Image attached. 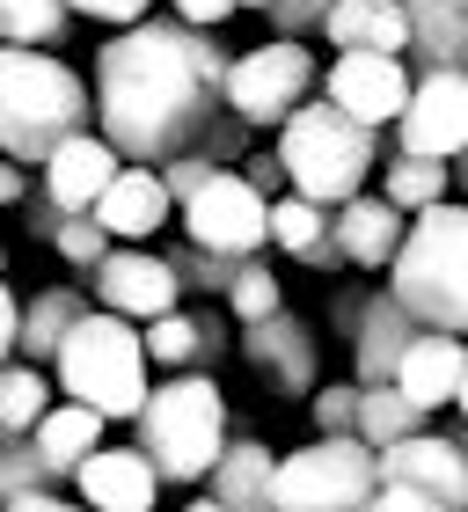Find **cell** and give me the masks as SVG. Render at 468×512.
<instances>
[{
    "label": "cell",
    "instance_id": "6da1fadb",
    "mask_svg": "<svg viewBox=\"0 0 468 512\" xmlns=\"http://www.w3.org/2000/svg\"><path fill=\"white\" fill-rule=\"evenodd\" d=\"M227 44L213 30H191L176 15H139L96 52V132L117 147V161L161 169L176 154L227 161L249 154V125L227 110Z\"/></svg>",
    "mask_w": 468,
    "mask_h": 512
},
{
    "label": "cell",
    "instance_id": "7a4b0ae2",
    "mask_svg": "<svg viewBox=\"0 0 468 512\" xmlns=\"http://www.w3.org/2000/svg\"><path fill=\"white\" fill-rule=\"evenodd\" d=\"M388 293L417 330L468 337V198H439L410 213L403 249L388 256Z\"/></svg>",
    "mask_w": 468,
    "mask_h": 512
},
{
    "label": "cell",
    "instance_id": "3957f363",
    "mask_svg": "<svg viewBox=\"0 0 468 512\" xmlns=\"http://www.w3.org/2000/svg\"><path fill=\"white\" fill-rule=\"evenodd\" d=\"M96 103H88V81L52 52H30V44H0V154L15 169H37L59 139L88 132Z\"/></svg>",
    "mask_w": 468,
    "mask_h": 512
},
{
    "label": "cell",
    "instance_id": "277c9868",
    "mask_svg": "<svg viewBox=\"0 0 468 512\" xmlns=\"http://www.w3.org/2000/svg\"><path fill=\"white\" fill-rule=\"evenodd\" d=\"M278 161H286V191L293 198H308V205H344L351 191H366V176L381 169V132L359 125V118H344V110L330 96H308L293 110L286 125H278Z\"/></svg>",
    "mask_w": 468,
    "mask_h": 512
},
{
    "label": "cell",
    "instance_id": "5b68a950",
    "mask_svg": "<svg viewBox=\"0 0 468 512\" xmlns=\"http://www.w3.org/2000/svg\"><path fill=\"white\" fill-rule=\"evenodd\" d=\"M132 432V447L154 461L161 483H205V469L227 447V395L213 374H169L161 388H147Z\"/></svg>",
    "mask_w": 468,
    "mask_h": 512
},
{
    "label": "cell",
    "instance_id": "8992f818",
    "mask_svg": "<svg viewBox=\"0 0 468 512\" xmlns=\"http://www.w3.org/2000/svg\"><path fill=\"white\" fill-rule=\"evenodd\" d=\"M59 366V388L66 403H88L110 425V417H139V403H147V352H139V322L110 315V308H88L74 330H66V344L52 352Z\"/></svg>",
    "mask_w": 468,
    "mask_h": 512
},
{
    "label": "cell",
    "instance_id": "52a82bcc",
    "mask_svg": "<svg viewBox=\"0 0 468 512\" xmlns=\"http://www.w3.org/2000/svg\"><path fill=\"white\" fill-rule=\"evenodd\" d=\"M381 491V469H373L366 439H315V447H293L271 461V498L278 512H359Z\"/></svg>",
    "mask_w": 468,
    "mask_h": 512
},
{
    "label": "cell",
    "instance_id": "ba28073f",
    "mask_svg": "<svg viewBox=\"0 0 468 512\" xmlns=\"http://www.w3.org/2000/svg\"><path fill=\"white\" fill-rule=\"evenodd\" d=\"M315 52L300 37H271V44H256V52H234L227 59V81H220V96L227 110L242 118L249 132L256 125H286L300 103L315 96Z\"/></svg>",
    "mask_w": 468,
    "mask_h": 512
},
{
    "label": "cell",
    "instance_id": "9c48e42d",
    "mask_svg": "<svg viewBox=\"0 0 468 512\" xmlns=\"http://www.w3.org/2000/svg\"><path fill=\"white\" fill-rule=\"evenodd\" d=\"M264 213H271V198H256L234 169H213L183 198V242L220 249V256H264V242H271Z\"/></svg>",
    "mask_w": 468,
    "mask_h": 512
},
{
    "label": "cell",
    "instance_id": "30bf717a",
    "mask_svg": "<svg viewBox=\"0 0 468 512\" xmlns=\"http://www.w3.org/2000/svg\"><path fill=\"white\" fill-rule=\"evenodd\" d=\"M330 315H337V330L351 337V381H359V388L395 381V359H403L410 337H417V322L403 315V300H395V293H337Z\"/></svg>",
    "mask_w": 468,
    "mask_h": 512
},
{
    "label": "cell",
    "instance_id": "8fae6325",
    "mask_svg": "<svg viewBox=\"0 0 468 512\" xmlns=\"http://www.w3.org/2000/svg\"><path fill=\"white\" fill-rule=\"evenodd\" d=\"M88 300L110 308V315H125V322H154V315H169L183 300V286H176V271H169L161 249H139V242L117 249L110 242V256L88 271Z\"/></svg>",
    "mask_w": 468,
    "mask_h": 512
},
{
    "label": "cell",
    "instance_id": "7c38bea8",
    "mask_svg": "<svg viewBox=\"0 0 468 512\" xmlns=\"http://www.w3.org/2000/svg\"><path fill=\"white\" fill-rule=\"evenodd\" d=\"M468 147V81L461 74H410V103L395 118V154L454 161Z\"/></svg>",
    "mask_w": 468,
    "mask_h": 512
},
{
    "label": "cell",
    "instance_id": "4fadbf2b",
    "mask_svg": "<svg viewBox=\"0 0 468 512\" xmlns=\"http://www.w3.org/2000/svg\"><path fill=\"white\" fill-rule=\"evenodd\" d=\"M242 359H249V374L264 381L271 395H308L322 381L315 330L293 308H271L264 322H242Z\"/></svg>",
    "mask_w": 468,
    "mask_h": 512
},
{
    "label": "cell",
    "instance_id": "5bb4252c",
    "mask_svg": "<svg viewBox=\"0 0 468 512\" xmlns=\"http://www.w3.org/2000/svg\"><path fill=\"white\" fill-rule=\"evenodd\" d=\"M322 96H330L344 118L381 132V125L403 118V103H410V66L388 59V52H337L330 74H322Z\"/></svg>",
    "mask_w": 468,
    "mask_h": 512
},
{
    "label": "cell",
    "instance_id": "9a60e30c",
    "mask_svg": "<svg viewBox=\"0 0 468 512\" xmlns=\"http://www.w3.org/2000/svg\"><path fill=\"white\" fill-rule=\"evenodd\" d=\"M373 469H381V483H410V491H425L432 505H447V512L468 505L461 439H447V432H410V439H395V447L373 454Z\"/></svg>",
    "mask_w": 468,
    "mask_h": 512
},
{
    "label": "cell",
    "instance_id": "2e32d148",
    "mask_svg": "<svg viewBox=\"0 0 468 512\" xmlns=\"http://www.w3.org/2000/svg\"><path fill=\"white\" fill-rule=\"evenodd\" d=\"M117 169H125V161H117V147L103 132H74V139H59V147L37 161V191L52 198L59 213H88Z\"/></svg>",
    "mask_w": 468,
    "mask_h": 512
},
{
    "label": "cell",
    "instance_id": "e0dca14e",
    "mask_svg": "<svg viewBox=\"0 0 468 512\" xmlns=\"http://www.w3.org/2000/svg\"><path fill=\"white\" fill-rule=\"evenodd\" d=\"M403 59L410 74L468 81V0H403Z\"/></svg>",
    "mask_w": 468,
    "mask_h": 512
},
{
    "label": "cell",
    "instance_id": "ac0fdd59",
    "mask_svg": "<svg viewBox=\"0 0 468 512\" xmlns=\"http://www.w3.org/2000/svg\"><path fill=\"white\" fill-rule=\"evenodd\" d=\"M403 235H410V213H395L381 191H351L344 205H330V242L344 249L351 271H388Z\"/></svg>",
    "mask_w": 468,
    "mask_h": 512
},
{
    "label": "cell",
    "instance_id": "d6986e66",
    "mask_svg": "<svg viewBox=\"0 0 468 512\" xmlns=\"http://www.w3.org/2000/svg\"><path fill=\"white\" fill-rule=\"evenodd\" d=\"M88 213H96V227H103L110 242H147V235H161V227H169L176 198L161 191V176H154V169L125 161V169L103 183V198L88 205Z\"/></svg>",
    "mask_w": 468,
    "mask_h": 512
},
{
    "label": "cell",
    "instance_id": "ffe728a7",
    "mask_svg": "<svg viewBox=\"0 0 468 512\" xmlns=\"http://www.w3.org/2000/svg\"><path fill=\"white\" fill-rule=\"evenodd\" d=\"M74 491H81L88 512H154L161 476H154V461L139 447H96L74 469Z\"/></svg>",
    "mask_w": 468,
    "mask_h": 512
},
{
    "label": "cell",
    "instance_id": "44dd1931",
    "mask_svg": "<svg viewBox=\"0 0 468 512\" xmlns=\"http://www.w3.org/2000/svg\"><path fill=\"white\" fill-rule=\"evenodd\" d=\"M461 374H468V337H447V330H417L410 352L395 359V388H403L417 410H447Z\"/></svg>",
    "mask_w": 468,
    "mask_h": 512
},
{
    "label": "cell",
    "instance_id": "7402d4cb",
    "mask_svg": "<svg viewBox=\"0 0 468 512\" xmlns=\"http://www.w3.org/2000/svg\"><path fill=\"white\" fill-rule=\"evenodd\" d=\"M271 447L264 439H234L227 432V447H220V461L205 469V483H213V498L220 512H278V498H271Z\"/></svg>",
    "mask_w": 468,
    "mask_h": 512
},
{
    "label": "cell",
    "instance_id": "603a6c76",
    "mask_svg": "<svg viewBox=\"0 0 468 512\" xmlns=\"http://www.w3.org/2000/svg\"><path fill=\"white\" fill-rule=\"evenodd\" d=\"M96 308L81 286H44V293H30L22 300V315H15V352L30 359V366H52V352L66 344V330Z\"/></svg>",
    "mask_w": 468,
    "mask_h": 512
},
{
    "label": "cell",
    "instance_id": "cb8c5ba5",
    "mask_svg": "<svg viewBox=\"0 0 468 512\" xmlns=\"http://www.w3.org/2000/svg\"><path fill=\"white\" fill-rule=\"evenodd\" d=\"M264 235L293 256V264H308V271H344V249L330 242V213L308 198H271V213H264Z\"/></svg>",
    "mask_w": 468,
    "mask_h": 512
},
{
    "label": "cell",
    "instance_id": "d4e9b609",
    "mask_svg": "<svg viewBox=\"0 0 468 512\" xmlns=\"http://www.w3.org/2000/svg\"><path fill=\"white\" fill-rule=\"evenodd\" d=\"M30 447L44 454V469H52V476L66 483L88 454L103 447V417L88 410V403H52V410H44L37 425H30Z\"/></svg>",
    "mask_w": 468,
    "mask_h": 512
},
{
    "label": "cell",
    "instance_id": "484cf974",
    "mask_svg": "<svg viewBox=\"0 0 468 512\" xmlns=\"http://www.w3.org/2000/svg\"><path fill=\"white\" fill-rule=\"evenodd\" d=\"M322 37L337 52H388L403 59V0H337L322 15Z\"/></svg>",
    "mask_w": 468,
    "mask_h": 512
},
{
    "label": "cell",
    "instance_id": "4316f807",
    "mask_svg": "<svg viewBox=\"0 0 468 512\" xmlns=\"http://www.w3.org/2000/svg\"><path fill=\"white\" fill-rule=\"evenodd\" d=\"M139 352H147V366H169V374H213L205 315H191V308H169V315L139 322Z\"/></svg>",
    "mask_w": 468,
    "mask_h": 512
},
{
    "label": "cell",
    "instance_id": "83f0119b",
    "mask_svg": "<svg viewBox=\"0 0 468 512\" xmlns=\"http://www.w3.org/2000/svg\"><path fill=\"white\" fill-rule=\"evenodd\" d=\"M381 198L395 213H425V205L454 198V169L447 161H425V154H381Z\"/></svg>",
    "mask_w": 468,
    "mask_h": 512
},
{
    "label": "cell",
    "instance_id": "f1b7e54d",
    "mask_svg": "<svg viewBox=\"0 0 468 512\" xmlns=\"http://www.w3.org/2000/svg\"><path fill=\"white\" fill-rule=\"evenodd\" d=\"M425 417H432V410H417L395 381H381V388H359V425H351V432H359L366 447L381 454V447H395V439L425 432Z\"/></svg>",
    "mask_w": 468,
    "mask_h": 512
},
{
    "label": "cell",
    "instance_id": "f546056e",
    "mask_svg": "<svg viewBox=\"0 0 468 512\" xmlns=\"http://www.w3.org/2000/svg\"><path fill=\"white\" fill-rule=\"evenodd\" d=\"M44 410H52V381H44V366L8 359V366H0V439H22Z\"/></svg>",
    "mask_w": 468,
    "mask_h": 512
},
{
    "label": "cell",
    "instance_id": "4dcf8cb0",
    "mask_svg": "<svg viewBox=\"0 0 468 512\" xmlns=\"http://www.w3.org/2000/svg\"><path fill=\"white\" fill-rule=\"evenodd\" d=\"M59 37H66V8H59V0H0V44L52 52Z\"/></svg>",
    "mask_w": 468,
    "mask_h": 512
},
{
    "label": "cell",
    "instance_id": "1f68e13d",
    "mask_svg": "<svg viewBox=\"0 0 468 512\" xmlns=\"http://www.w3.org/2000/svg\"><path fill=\"white\" fill-rule=\"evenodd\" d=\"M220 300H227V315H234V322H264L271 308H286V300H278V271L264 264V256H242Z\"/></svg>",
    "mask_w": 468,
    "mask_h": 512
},
{
    "label": "cell",
    "instance_id": "d6a6232c",
    "mask_svg": "<svg viewBox=\"0 0 468 512\" xmlns=\"http://www.w3.org/2000/svg\"><path fill=\"white\" fill-rule=\"evenodd\" d=\"M161 256H169V271H176L183 293H227L234 264H242V256H220V249H198V242H169Z\"/></svg>",
    "mask_w": 468,
    "mask_h": 512
},
{
    "label": "cell",
    "instance_id": "836d02e7",
    "mask_svg": "<svg viewBox=\"0 0 468 512\" xmlns=\"http://www.w3.org/2000/svg\"><path fill=\"white\" fill-rule=\"evenodd\" d=\"M30 491H59V476L44 469V454L30 447V432H22V439H0V505H8V498H30Z\"/></svg>",
    "mask_w": 468,
    "mask_h": 512
},
{
    "label": "cell",
    "instance_id": "e575fe53",
    "mask_svg": "<svg viewBox=\"0 0 468 512\" xmlns=\"http://www.w3.org/2000/svg\"><path fill=\"white\" fill-rule=\"evenodd\" d=\"M308 417H315L322 439H344L351 425H359V381H315L308 388ZM351 439H359V432H351Z\"/></svg>",
    "mask_w": 468,
    "mask_h": 512
},
{
    "label": "cell",
    "instance_id": "d590c367",
    "mask_svg": "<svg viewBox=\"0 0 468 512\" xmlns=\"http://www.w3.org/2000/svg\"><path fill=\"white\" fill-rule=\"evenodd\" d=\"M52 249H59L74 271H96L103 256H110V235L96 227V213H66V220L52 227Z\"/></svg>",
    "mask_w": 468,
    "mask_h": 512
},
{
    "label": "cell",
    "instance_id": "8d00e7d4",
    "mask_svg": "<svg viewBox=\"0 0 468 512\" xmlns=\"http://www.w3.org/2000/svg\"><path fill=\"white\" fill-rule=\"evenodd\" d=\"M337 0H271L264 8V22H271V37H322V15H330Z\"/></svg>",
    "mask_w": 468,
    "mask_h": 512
},
{
    "label": "cell",
    "instance_id": "74e56055",
    "mask_svg": "<svg viewBox=\"0 0 468 512\" xmlns=\"http://www.w3.org/2000/svg\"><path fill=\"white\" fill-rule=\"evenodd\" d=\"M213 169H220V161H205V154H176V161H161L154 176H161V191H169V198L183 205V198H191V191H198V183L213 176Z\"/></svg>",
    "mask_w": 468,
    "mask_h": 512
},
{
    "label": "cell",
    "instance_id": "f35d334b",
    "mask_svg": "<svg viewBox=\"0 0 468 512\" xmlns=\"http://www.w3.org/2000/svg\"><path fill=\"white\" fill-rule=\"evenodd\" d=\"M66 15H88V22H117V30H125V22H139V15H154V0H59Z\"/></svg>",
    "mask_w": 468,
    "mask_h": 512
},
{
    "label": "cell",
    "instance_id": "ab89813d",
    "mask_svg": "<svg viewBox=\"0 0 468 512\" xmlns=\"http://www.w3.org/2000/svg\"><path fill=\"white\" fill-rule=\"evenodd\" d=\"M242 183H249L256 198H286V161H278L271 147H264V154H249V161H242Z\"/></svg>",
    "mask_w": 468,
    "mask_h": 512
},
{
    "label": "cell",
    "instance_id": "60d3db41",
    "mask_svg": "<svg viewBox=\"0 0 468 512\" xmlns=\"http://www.w3.org/2000/svg\"><path fill=\"white\" fill-rule=\"evenodd\" d=\"M359 512H447V505H432L425 491H410V483H381V491H373Z\"/></svg>",
    "mask_w": 468,
    "mask_h": 512
},
{
    "label": "cell",
    "instance_id": "b9f144b4",
    "mask_svg": "<svg viewBox=\"0 0 468 512\" xmlns=\"http://www.w3.org/2000/svg\"><path fill=\"white\" fill-rule=\"evenodd\" d=\"M176 22H191V30H220V22L234 15V0H169Z\"/></svg>",
    "mask_w": 468,
    "mask_h": 512
},
{
    "label": "cell",
    "instance_id": "7bdbcfd3",
    "mask_svg": "<svg viewBox=\"0 0 468 512\" xmlns=\"http://www.w3.org/2000/svg\"><path fill=\"white\" fill-rule=\"evenodd\" d=\"M22 213H30V235H44V242H52V227L66 220V213H59V205L44 198V191H22Z\"/></svg>",
    "mask_w": 468,
    "mask_h": 512
},
{
    "label": "cell",
    "instance_id": "ee69618b",
    "mask_svg": "<svg viewBox=\"0 0 468 512\" xmlns=\"http://www.w3.org/2000/svg\"><path fill=\"white\" fill-rule=\"evenodd\" d=\"M0 512H88V505H74V498H59V491H30V498H8Z\"/></svg>",
    "mask_w": 468,
    "mask_h": 512
},
{
    "label": "cell",
    "instance_id": "f6af8a7d",
    "mask_svg": "<svg viewBox=\"0 0 468 512\" xmlns=\"http://www.w3.org/2000/svg\"><path fill=\"white\" fill-rule=\"evenodd\" d=\"M15 315L22 308H15V293H8V271H0V366L15 359Z\"/></svg>",
    "mask_w": 468,
    "mask_h": 512
},
{
    "label": "cell",
    "instance_id": "bcb514c9",
    "mask_svg": "<svg viewBox=\"0 0 468 512\" xmlns=\"http://www.w3.org/2000/svg\"><path fill=\"white\" fill-rule=\"evenodd\" d=\"M22 191H30V183H22V169L0 154V205H22Z\"/></svg>",
    "mask_w": 468,
    "mask_h": 512
},
{
    "label": "cell",
    "instance_id": "7dc6e473",
    "mask_svg": "<svg viewBox=\"0 0 468 512\" xmlns=\"http://www.w3.org/2000/svg\"><path fill=\"white\" fill-rule=\"evenodd\" d=\"M447 169H454V183H461V191H468V147H461V154L447 161Z\"/></svg>",
    "mask_w": 468,
    "mask_h": 512
},
{
    "label": "cell",
    "instance_id": "c3c4849f",
    "mask_svg": "<svg viewBox=\"0 0 468 512\" xmlns=\"http://www.w3.org/2000/svg\"><path fill=\"white\" fill-rule=\"evenodd\" d=\"M454 410H461V417H468V374H461V388H454Z\"/></svg>",
    "mask_w": 468,
    "mask_h": 512
},
{
    "label": "cell",
    "instance_id": "681fc988",
    "mask_svg": "<svg viewBox=\"0 0 468 512\" xmlns=\"http://www.w3.org/2000/svg\"><path fill=\"white\" fill-rule=\"evenodd\" d=\"M183 512H220V505H213V498H191V505H183Z\"/></svg>",
    "mask_w": 468,
    "mask_h": 512
},
{
    "label": "cell",
    "instance_id": "f907efd6",
    "mask_svg": "<svg viewBox=\"0 0 468 512\" xmlns=\"http://www.w3.org/2000/svg\"><path fill=\"white\" fill-rule=\"evenodd\" d=\"M234 8H256V15H264V8H271V0H234Z\"/></svg>",
    "mask_w": 468,
    "mask_h": 512
},
{
    "label": "cell",
    "instance_id": "816d5d0a",
    "mask_svg": "<svg viewBox=\"0 0 468 512\" xmlns=\"http://www.w3.org/2000/svg\"><path fill=\"white\" fill-rule=\"evenodd\" d=\"M0 271H8V242H0Z\"/></svg>",
    "mask_w": 468,
    "mask_h": 512
},
{
    "label": "cell",
    "instance_id": "f5cc1de1",
    "mask_svg": "<svg viewBox=\"0 0 468 512\" xmlns=\"http://www.w3.org/2000/svg\"><path fill=\"white\" fill-rule=\"evenodd\" d=\"M461 469H468V439H461Z\"/></svg>",
    "mask_w": 468,
    "mask_h": 512
},
{
    "label": "cell",
    "instance_id": "db71d44e",
    "mask_svg": "<svg viewBox=\"0 0 468 512\" xmlns=\"http://www.w3.org/2000/svg\"><path fill=\"white\" fill-rule=\"evenodd\" d=\"M461 512H468V505H461Z\"/></svg>",
    "mask_w": 468,
    "mask_h": 512
}]
</instances>
